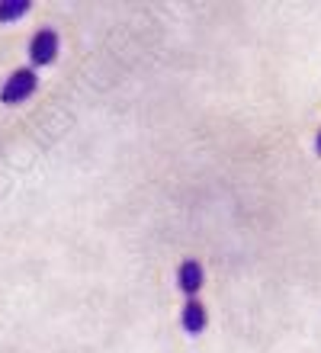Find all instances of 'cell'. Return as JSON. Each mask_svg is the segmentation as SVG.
Wrapping results in <instances>:
<instances>
[{"label":"cell","instance_id":"1","mask_svg":"<svg viewBox=\"0 0 321 353\" xmlns=\"http://www.w3.org/2000/svg\"><path fill=\"white\" fill-rule=\"evenodd\" d=\"M36 87H39L36 71H32V68H17V71L3 81V87H0V100L7 103V106L23 103V100H29V97L36 93Z\"/></svg>","mask_w":321,"mask_h":353},{"label":"cell","instance_id":"2","mask_svg":"<svg viewBox=\"0 0 321 353\" xmlns=\"http://www.w3.org/2000/svg\"><path fill=\"white\" fill-rule=\"evenodd\" d=\"M58 58V32L55 29H39L29 42V61L36 68H46Z\"/></svg>","mask_w":321,"mask_h":353},{"label":"cell","instance_id":"3","mask_svg":"<svg viewBox=\"0 0 321 353\" xmlns=\"http://www.w3.org/2000/svg\"><path fill=\"white\" fill-rule=\"evenodd\" d=\"M202 263L200 261H184L180 263V270H177V286H180V292H184L186 299H196V292L202 289Z\"/></svg>","mask_w":321,"mask_h":353},{"label":"cell","instance_id":"4","mask_svg":"<svg viewBox=\"0 0 321 353\" xmlns=\"http://www.w3.org/2000/svg\"><path fill=\"white\" fill-rule=\"evenodd\" d=\"M206 327V308L196 302V299H186L184 305V331L186 334H200Z\"/></svg>","mask_w":321,"mask_h":353},{"label":"cell","instance_id":"5","mask_svg":"<svg viewBox=\"0 0 321 353\" xmlns=\"http://www.w3.org/2000/svg\"><path fill=\"white\" fill-rule=\"evenodd\" d=\"M29 0H0V23H13V19L26 17L29 13Z\"/></svg>","mask_w":321,"mask_h":353},{"label":"cell","instance_id":"6","mask_svg":"<svg viewBox=\"0 0 321 353\" xmlns=\"http://www.w3.org/2000/svg\"><path fill=\"white\" fill-rule=\"evenodd\" d=\"M315 151L321 154V129H318V139H315Z\"/></svg>","mask_w":321,"mask_h":353}]
</instances>
